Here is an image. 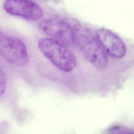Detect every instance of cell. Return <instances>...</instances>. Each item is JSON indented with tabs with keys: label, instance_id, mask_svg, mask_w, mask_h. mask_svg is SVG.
Here are the masks:
<instances>
[{
	"label": "cell",
	"instance_id": "8",
	"mask_svg": "<svg viewBox=\"0 0 134 134\" xmlns=\"http://www.w3.org/2000/svg\"><path fill=\"white\" fill-rule=\"evenodd\" d=\"M122 134H133V133H122Z\"/></svg>",
	"mask_w": 134,
	"mask_h": 134
},
{
	"label": "cell",
	"instance_id": "5",
	"mask_svg": "<svg viewBox=\"0 0 134 134\" xmlns=\"http://www.w3.org/2000/svg\"><path fill=\"white\" fill-rule=\"evenodd\" d=\"M3 8L8 14L36 21L43 16L42 8L32 0H5Z\"/></svg>",
	"mask_w": 134,
	"mask_h": 134
},
{
	"label": "cell",
	"instance_id": "9",
	"mask_svg": "<svg viewBox=\"0 0 134 134\" xmlns=\"http://www.w3.org/2000/svg\"><path fill=\"white\" fill-rule=\"evenodd\" d=\"M1 32H0V38H1Z\"/></svg>",
	"mask_w": 134,
	"mask_h": 134
},
{
	"label": "cell",
	"instance_id": "3",
	"mask_svg": "<svg viewBox=\"0 0 134 134\" xmlns=\"http://www.w3.org/2000/svg\"><path fill=\"white\" fill-rule=\"evenodd\" d=\"M0 55L7 62L17 66H25L29 62V55L25 44L15 37L1 36Z\"/></svg>",
	"mask_w": 134,
	"mask_h": 134
},
{
	"label": "cell",
	"instance_id": "7",
	"mask_svg": "<svg viewBox=\"0 0 134 134\" xmlns=\"http://www.w3.org/2000/svg\"><path fill=\"white\" fill-rule=\"evenodd\" d=\"M7 87V82L5 74L0 66V97L5 93Z\"/></svg>",
	"mask_w": 134,
	"mask_h": 134
},
{
	"label": "cell",
	"instance_id": "1",
	"mask_svg": "<svg viewBox=\"0 0 134 134\" xmlns=\"http://www.w3.org/2000/svg\"><path fill=\"white\" fill-rule=\"evenodd\" d=\"M72 43L95 69L100 70L107 67L106 54L97 39L88 28L79 24H74L72 29Z\"/></svg>",
	"mask_w": 134,
	"mask_h": 134
},
{
	"label": "cell",
	"instance_id": "10",
	"mask_svg": "<svg viewBox=\"0 0 134 134\" xmlns=\"http://www.w3.org/2000/svg\"><path fill=\"white\" fill-rule=\"evenodd\" d=\"M133 134H134V133H133Z\"/></svg>",
	"mask_w": 134,
	"mask_h": 134
},
{
	"label": "cell",
	"instance_id": "2",
	"mask_svg": "<svg viewBox=\"0 0 134 134\" xmlns=\"http://www.w3.org/2000/svg\"><path fill=\"white\" fill-rule=\"evenodd\" d=\"M37 45L42 54L60 70L70 72L76 67V56L62 43L54 39L42 38Z\"/></svg>",
	"mask_w": 134,
	"mask_h": 134
},
{
	"label": "cell",
	"instance_id": "4",
	"mask_svg": "<svg viewBox=\"0 0 134 134\" xmlns=\"http://www.w3.org/2000/svg\"><path fill=\"white\" fill-rule=\"evenodd\" d=\"M57 18H49L41 20L39 27L47 35L65 46L72 43V29L74 24Z\"/></svg>",
	"mask_w": 134,
	"mask_h": 134
},
{
	"label": "cell",
	"instance_id": "6",
	"mask_svg": "<svg viewBox=\"0 0 134 134\" xmlns=\"http://www.w3.org/2000/svg\"><path fill=\"white\" fill-rule=\"evenodd\" d=\"M96 37L103 50L109 57L115 60L125 57L127 52L126 45L115 32L108 29L100 28L96 31Z\"/></svg>",
	"mask_w": 134,
	"mask_h": 134
}]
</instances>
